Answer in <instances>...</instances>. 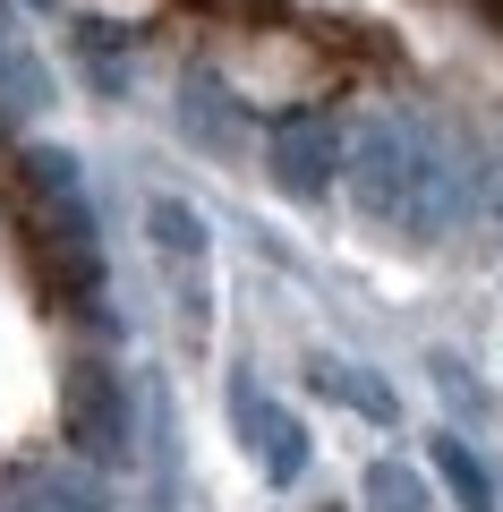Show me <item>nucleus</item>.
Returning <instances> with one entry per match:
<instances>
[{
  "mask_svg": "<svg viewBox=\"0 0 503 512\" xmlns=\"http://www.w3.org/2000/svg\"><path fill=\"white\" fill-rule=\"evenodd\" d=\"M26 384H35V367H26V350H18V333L0 325V444L26 427ZM35 410H43V384H35Z\"/></svg>",
  "mask_w": 503,
  "mask_h": 512,
  "instance_id": "1",
  "label": "nucleus"
}]
</instances>
